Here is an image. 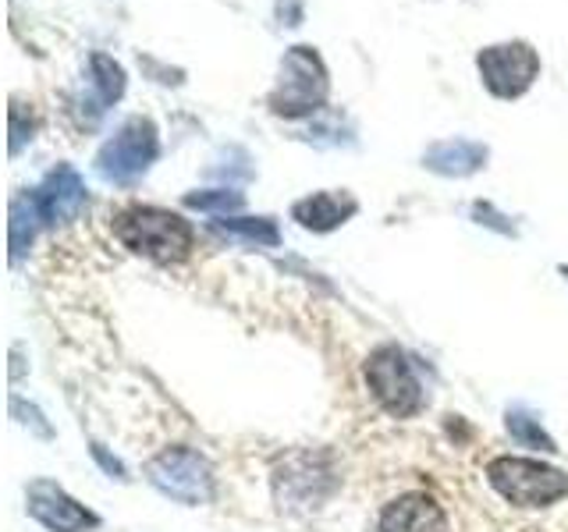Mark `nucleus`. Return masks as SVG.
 I'll list each match as a JSON object with an SVG mask.
<instances>
[{"mask_svg": "<svg viewBox=\"0 0 568 532\" xmlns=\"http://www.w3.org/2000/svg\"><path fill=\"white\" fill-rule=\"evenodd\" d=\"M114 235L135 256H146L153 263H178L192 253V224L160 206H129L111 221Z\"/></svg>", "mask_w": 568, "mask_h": 532, "instance_id": "nucleus-1", "label": "nucleus"}, {"mask_svg": "<svg viewBox=\"0 0 568 532\" xmlns=\"http://www.w3.org/2000/svg\"><path fill=\"white\" fill-rule=\"evenodd\" d=\"M487 483L515 508H547L568 493V475L561 469L540 466L532 458H494L487 466Z\"/></svg>", "mask_w": 568, "mask_h": 532, "instance_id": "nucleus-2", "label": "nucleus"}, {"mask_svg": "<svg viewBox=\"0 0 568 532\" xmlns=\"http://www.w3.org/2000/svg\"><path fill=\"white\" fill-rule=\"evenodd\" d=\"M327 100V71L313 47H292L284 53L281 82L271 93V111L281 117H302L313 114Z\"/></svg>", "mask_w": 568, "mask_h": 532, "instance_id": "nucleus-3", "label": "nucleus"}, {"mask_svg": "<svg viewBox=\"0 0 568 532\" xmlns=\"http://www.w3.org/2000/svg\"><path fill=\"white\" fill-rule=\"evenodd\" d=\"M160 153V135L150 117H132L124 121L114 139H106L97 153V171L103 182L114 185H132L153 167Z\"/></svg>", "mask_w": 568, "mask_h": 532, "instance_id": "nucleus-4", "label": "nucleus"}, {"mask_svg": "<svg viewBox=\"0 0 568 532\" xmlns=\"http://www.w3.org/2000/svg\"><path fill=\"white\" fill-rule=\"evenodd\" d=\"M366 383L373 390V398L384 412L408 419L423 408V387L416 380L413 366H408L405 351L398 348H377L366 362Z\"/></svg>", "mask_w": 568, "mask_h": 532, "instance_id": "nucleus-5", "label": "nucleus"}, {"mask_svg": "<svg viewBox=\"0 0 568 532\" xmlns=\"http://www.w3.org/2000/svg\"><path fill=\"white\" fill-rule=\"evenodd\" d=\"M150 483L182 504H206L213 497V469L203 454H195L189 448H168L160 451L146 466Z\"/></svg>", "mask_w": 568, "mask_h": 532, "instance_id": "nucleus-6", "label": "nucleus"}, {"mask_svg": "<svg viewBox=\"0 0 568 532\" xmlns=\"http://www.w3.org/2000/svg\"><path fill=\"white\" fill-rule=\"evenodd\" d=\"M479 79L490 89L497 100H515L540 79V58L537 50L523 40L511 43H494L487 50H479L476 58Z\"/></svg>", "mask_w": 568, "mask_h": 532, "instance_id": "nucleus-7", "label": "nucleus"}, {"mask_svg": "<svg viewBox=\"0 0 568 532\" xmlns=\"http://www.w3.org/2000/svg\"><path fill=\"white\" fill-rule=\"evenodd\" d=\"M29 514L50 532H85L100 525L93 511L82 508L75 497H68L58 483H47V479H36L29 487Z\"/></svg>", "mask_w": 568, "mask_h": 532, "instance_id": "nucleus-8", "label": "nucleus"}, {"mask_svg": "<svg viewBox=\"0 0 568 532\" xmlns=\"http://www.w3.org/2000/svg\"><path fill=\"white\" fill-rule=\"evenodd\" d=\"M36 206L43 213V224H68L75 221L79 213L85 209V185L82 177L75 174V167H53L47 174V182L36 188Z\"/></svg>", "mask_w": 568, "mask_h": 532, "instance_id": "nucleus-9", "label": "nucleus"}, {"mask_svg": "<svg viewBox=\"0 0 568 532\" xmlns=\"http://www.w3.org/2000/svg\"><path fill=\"white\" fill-rule=\"evenodd\" d=\"M381 532H448L440 504L426 493H405L381 514Z\"/></svg>", "mask_w": 568, "mask_h": 532, "instance_id": "nucleus-10", "label": "nucleus"}, {"mask_svg": "<svg viewBox=\"0 0 568 532\" xmlns=\"http://www.w3.org/2000/svg\"><path fill=\"white\" fill-rule=\"evenodd\" d=\"M484 164H487V146L469 139H444L423 153V167H430L434 174L444 177H469Z\"/></svg>", "mask_w": 568, "mask_h": 532, "instance_id": "nucleus-11", "label": "nucleus"}, {"mask_svg": "<svg viewBox=\"0 0 568 532\" xmlns=\"http://www.w3.org/2000/svg\"><path fill=\"white\" fill-rule=\"evenodd\" d=\"M355 209L359 206H355L348 192H313L292 206V217L306 231H334L337 224H345Z\"/></svg>", "mask_w": 568, "mask_h": 532, "instance_id": "nucleus-12", "label": "nucleus"}, {"mask_svg": "<svg viewBox=\"0 0 568 532\" xmlns=\"http://www.w3.org/2000/svg\"><path fill=\"white\" fill-rule=\"evenodd\" d=\"M89 89H93L100 111H106L111 103H118L121 93H124L121 64L114 58H106V53H93V58H89Z\"/></svg>", "mask_w": 568, "mask_h": 532, "instance_id": "nucleus-13", "label": "nucleus"}, {"mask_svg": "<svg viewBox=\"0 0 568 532\" xmlns=\"http://www.w3.org/2000/svg\"><path fill=\"white\" fill-rule=\"evenodd\" d=\"M40 221H43V213L36 206V195H14L11 200V263L26 256Z\"/></svg>", "mask_w": 568, "mask_h": 532, "instance_id": "nucleus-14", "label": "nucleus"}, {"mask_svg": "<svg viewBox=\"0 0 568 532\" xmlns=\"http://www.w3.org/2000/svg\"><path fill=\"white\" fill-rule=\"evenodd\" d=\"M213 227L224 231V235H231V238H242L248 245H271L274 248L281 242V231L271 217H224Z\"/></svg>", "mask_w": 568, "mask_h": 532, "instance_id": "nucleus-15", "label": "nucleus"}, {"mask_svg": "<svg viewBox=\"0 0 568 532\" xmlns=\"http://www.w3.org/2000/svg\"><path fill=\"white\" fill-rule=\"evenodd\" d=\"M185 206L203 209V213H227V209H239V206H242V192H235V188L189 192V195H185Z\"/></svg>", "mask_w": 568, "mask_h": 532, "instance_id": "nucleus-16", "label": "nucleus"}, {"mask_svg": "<svg viewBox=\"0 0 568 532\" xmlns=\"http://www.w3.org/2000/svg\"><path fill=\"white\" fill-rule=\"evenodd\" d=\"M508 430L519 437V440H526L529 448H544V451H558L555 448V440H550L544 430H540V422L537 419H529V416H523V412H511L508 416Z\"/></svg>", "mask_w": 568, "mask_h": 532, "instance_id": "nucleus-17", "label": "nucleus"}, {"mask_svg": "<svg viewBox=\"0 0 568 532\" xmlns=\"http://www.w3.org/2000/svg\"><path fill=\"white\" fill-rule=\"evenodd\" d=\"M93 454H97V458H100V461H103V466H106V469H111V472L124 475V469H121V461H114V458H106V454H103V448H100V443H97V448H93Z\"/></svg>", "mask_w": 568, "mask_h": 532, "instance_id": "nucleus-18", "label": "nucleus"}, {"mask_svg": "<svg viewBox=\"0 0 568 532\" xmlns=\"http://www.w3.org/2000/svg\"><path fill=\"white\" fill-rule=\"evenodd\" d=\"M565 277H568V266H565Z\"/></svg>", "mask_w": 568, "mask_h": 532, "instance_id": "nucleus-19", "label": "nucleus"}]
</instances>
